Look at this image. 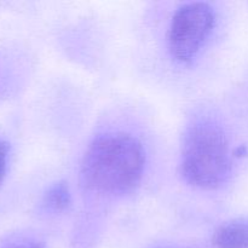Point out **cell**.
I'll list each match as a JSON object with an SVG mask.
<instances>
[{
    "label": "cell",
    "instance_id": "cell-3",
    "mask_svg": "<svg viewBox=\"0 0 248 248\" xmlns=\"http://www.w3.org/2000/svg\"><path fill=\"white\" fill-rule=\"evenodd\" d=\"M215 11L206 2H189L179 7L169 31V50L181 63L193 61L215 26Z\"/></svg>",
    "mask_w": 248,
    "mask_h": 248
},
{
    "label": "cell",
    "instance_id": "cell-5",
    "mask_svg": "<svg viewBox=\"0 0 248 248\" xmlns=\"http://www.w3.org/2000/svg\"><path fill=\"white\" fill-rule=\"evenodd\" d=\"M70 205V193L64 182H58L47 189L41 200V208L45 212L58 213Z\"/></svg>",
    "mask_w": 248,
    "mask_h": 248
},
{
    "label": "cell",
    "instance_id": "cell-4",
    "mask_svg": "<svg viewBox=\"0 0 248 248\" xmlns=\"http://www.w3.org/2000/svg\"><path fill=\"white\" fill-rule=\"evenodd\" d=\"M216 248H248V219L232 220L222 225L213 236Z\"/></svg>",
    "mask_w": 248,
    "mask_h": 248
},
{
    "label": "cell",
    "instance_id": "cell-2",
    "mask_svg": "<svg viewBox=\"0 0 248 248\" xmlns=\"http://www.w3.org/2000/svg\"><path fill=\"white\" fill-rule=\"evenodd\" d=\"M181 169L184 179L201 189H216L227 181L229 142L219 125L202 120L188 128L182 145Z\"/></svg>",
    "mask_w": 248,
    "mask_h": 248
},
{
    "label": "cell",
    "instance_id": "cell-1",
    "mask_svg": "<svg viewBox=\"0 0 248 248\" xmlns=\"http://www.w3.org/2000/svg\"><path fill=\"white\" fill-rule=\"evenodd\" d=\"M145 152L137 138L108 133L91 143L81 164L82 184L99 195H124L140 184Z\"/></svg>",
    "mask_w": 248,
    "mask_h": 248
},
{
    "label": "cell",
    "instance_id": "cell-7",
    "mask_svg": "<svg viewBox=\"0 0 248 248\" xmlns=\"http://www.w3.org/2000/svg\"><path fill=\"white\" fill-rule=\"evenodd\" d=\"M0 248H44L43 244L34 240H10V241L5 242Z\"/></svg>",
    "mask_w": 248,
    "mask_h": 248
},
{
    "label": "cell",
    "instance_id": "cell-6",
    "mask_svg": "<svg viewBox=\"0 0 248 248\" xmlns=\"http://www.w3.org/2000/svg\"><path fill=\"white\" fill-rule=\"evenodd\" d=\"M10 145L6 140H0V184L4 181L9 166Z\"/></svg>",
    "mask_w": 248,
    "mask_h": 248
}]
</instances>
